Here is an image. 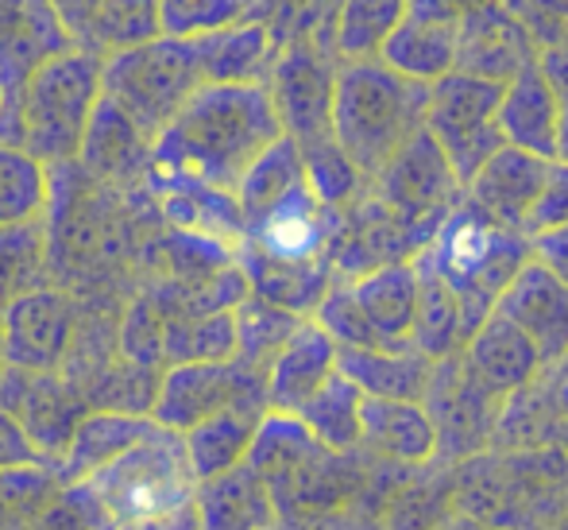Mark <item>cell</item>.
<instances>
[{
  "label": "cell",
  "mask_w": 568,
  "mask_h": 530,
  "mask_svg": "<svg viewBox=\"0 0 568 530\" xmlns=\"http://www.w3.org/2000/svg\"><path fill=\"white\" fill-rule=\"evenodd\" d=\"M414 260L453 287V294L460 299L464 329L471 337L495 310L503 287L530 260V240L491 224L460 198Z\"/></svg>",
  "instance_id": "cell-4"
},
{
  "label": "cell",
  "mask_w": 568,
  "mask_h": 530,
  "mask_svg": "<svg viewBox=\"0 0 568 530\" xmlns=\"http://www.w3.org/2000/svg\"><path fill=\"white\" fill-rule=\"evenodd\" d=\"M28 464H47L28 441V433L16 426L12 414L0 411V472L4 469H28Z\"/></svg>",
  "instance_id": "cell-46"
},
{
  "label": "cell",
  "mask_w": 568,
  "mask_h": 530,
  "mask_svg": "<svg viewBox=\"0 0 568 530\" xmlns=\"http://www.w3.org/2000/svg\"><path fill=\"white\" fill-rule=\"evenodd\" d=\"M74 51L105 62L159 36V0H51Z\"/></svg>",
  "instance_id": "cell-19"
},
{
  "label": "cell",
  "mask_w": 568,
  "mask_h": 530,
  "mask_svg": "<svg viewBox=\"0 0 568 530\" xmlns=\"http://www.w3.org/2000/svg\"><path fill=\"white\" fill-rule=\"evenodd\" d=\"M530 260L541 263L549 276H557L568 287V224L534 232L530 237Z\"/></svg>",
  "instance_id": "cell-44"
},
{
  "label": "cell",
  "mask_w": 568,
  "mask_h": 530,
  "mask_svg": "<svg viewBox=\"0 0 568 530\" xmlns=\"http://www.w3.org/2000/svg\"><path fill=\"white\" fill-rule=\"evenodd\" d=\"M422 407H426L429 422L437 430V453L453 457L484 446L495 411H499L491 399L479 396L468 383V376L460 372V357L437 360L426 396H422Z\"/></svg>",
  "instance_id": "cell-21"
},
{
  "label": "cell",
  "mask_w": 568,
  "mask_h": 530,
  "mask_svg": "<svg viewBox=\"0 0 568 530\" xmlns=\"http://www.w3.org/2000/svg\"><path fill=\"white\" fill-rule=\"evenodd\" d=\"M341 229V210L322 206L310 182L294 187L286 198L244 221L247 252L275 263H322ZM333 263V260H329Z\"/></svg>",
  "instance_id": "cell-13"
},
{
  "label": "cell",
  "mask_w": 568,
  "mask_h": 530,
  "mask_svg": "<svg viewBox=\"0 0 568 530\" xmlns=\"http://www.w3.org/2000/svg\"><path fill=\"white\" fill-rule=\"evenodd\" d=\"M260 368L244 360H221V364H174L155 388L148 419L171 433H186L190 426L225 411L267 414V388Z\"/></svg>",
  "instance_id": "cell-8"
},
{
  "label": "cell",
  "mask_w": 568,
  "mask_h": 530,
  "mask_svg": "<svg viewBox=\"0 0 568 530\" xmlns=\"http://www.w3.org/2000/svg\"><path fill=\"white\" fill-rule=\"evenodd\" d=\"M538 67L557 93V109H561V117H557V159L568 163V54L554 51V54H546Z\"/></svg>",
  "instance_id": "cell-45"
},
{
  "label": "cell",
  "mask_w": 568,
  "mask_h": 530,
  "mask_svg": "<svg viewBox=\"0 0 568 530\" xmlns=\"http://www.w3.org/2000/svg\"><path fill=\"white\" fill-rule=\"evenodd\" d=\"M0 411L12 414L47 464H59L78 422L90 414L82 391L59 372H20L0 364Z\"/></svg>",
  "instance_id": "cell-11"
},
{
  "label": "cell",
  "mask_w": 568,
  "mask_h": 530,
  "mask_svg": "<svg viewBox=\"0 0 568 530\" xmlns=\"http://www.w3.org/2000/svg\"><path fill=\"white\" fill-rule=\"evenodd\" d=\"M456 357H460V372L468 376L471 388L491 399L495 407L510 403L518 391H526L546 372L534 344L499 314H487L484 326L464 341Z\"/></svg>",
  "instance_id": "cell-17"
},
{
  "label": "cell",
  "mask_w": 568,
  "mask_h": 530,
  "mask_svg": "<svg viewBox=\"0 0 568 530\" xmlns=\"http://www.w3.org/2000/svg\"><path fill=\"white\" fill-rule=\"evenodd\" d=\"M74 51L67 28H62L59 12L51 0H0V143L16 140V101H20L23 86L31 82L39 67H47L59 54Z\"/></svg>",
  "instance_id": "cell-10"
},
{
  "label": "cell",
  "mask_w": 568,
  "mask_h": 530,
  "mask_svg": "<svg viewBox=\"0 0 568 530\" xmlns=\"http://www.w3.org/2000/svg\"><path fill=\"white\" fill-rule=\"evenodd\" d=\"M124 357L143 368H151L159 357H163V326L151 318L148 302H140L124 321Z\"/></svg>",
  "instance_id": "cell-43"
},
{
  "label": "cell",
  "mask_w": 568,
  "mask_h": 530,
  "mask_svg": "<svg viewBox=\"0 0 568 530\" xmlns=\"http://www.w3.org/2000/svg\"><path fill=\"white\" fill-rule=\"evenodd\" d=\"M359 446L379 453L383 461L426 464L437 457V430L422 403L364 399V411H359Z\"/></svg>",
  "instance_id": "cell-27"
},
{
  "label": "cell",
  "mask_w": 568,
  "mask_h": 530,
  "mask_svg": "<svg viewBox=\"0 0 568 530\" xmlns=\"http://www.w3.org/2000/svg\"><path fill=\"white\" fill-rule=\"evenodd\" d=\"M359 411H364V396H359L356 383H348L337 372L306 399V407L294 419L306 426V433L317 446L344 457L359 449Z\"/></svg>",
  "instance_id": "cell-32"
},
{
  "label": "cell",
  "mask_w": 568,
  "mask_h": 530,
  "mask_svg": "<svg viewBox=\"0 0 568 530\" xmlns=\"http://www.w3.org/2000/svg\"><path fill=\"white\" fill-rule=\"evenodd\" d=\"M534 54L526 31L510 20L507 12L491 4H479L460 12V31H456V67L460 74L484 78V82L507 86L515 74H523L526 67H534Z\"/></svg>",
  "instance_id": "cell-20"
},
{
  "label": "cell",
  "mask_w": 568,
  "mask_h": 530,
  "mask_svg": "<svg viewBox=\"0 0 568 530\" xmlns=\"http://www.w3.org/2000/svg\"><path fill=\"white\" fill-rule=\"evenodd\" d=\"M74 337L70 302L54 291H23L0 302V364L20 372H59Z\"/></svg>",
  "instance_id": "cell-14"
},
{
  "label": "cell",
  "mask_w": 568,
  "mask_h": 530,
  "mask_svg": "<svg viewBox=\"0 0 568 530\" xmlns=\"http://www.w3.org/2000/svg\"><path fill=\"white\" fill-rule=\"evenodd\" d=\"M456 31L460 12L453 0H406V16L383 43L379 62L406 82L434 86L456 67Z\"/></svg>",
  "instance_id": "cell-15"
},
{
  "label": "cell",
  "mask_w": 568,
  "mask_h": 530,
  "mask_svg": "<svg viewBox=\"0 0 568 530\" xmlns=\"http://www.w3.org/2000/svg\"><path fill=\"white\" fill-rule=\"evenodd\" d=\"M406 0H341L333 23V51L344 62L379 59L390 31L403 23Z\"/></svg>",
  "instance_id": "cell-34"
},
{
  "label": "cell",
  "mask_w": 568,
  "mask_h": 530,
  "mask_svg": "<svg viewBox=\"0 0 568 530\" xmlns=\"http://www.w3.org/2000/svg\"><path fill=\"white\" fill-rule=\"evenodd\" d=\"M557 224H568V163L561 159L546 167V182H541V194L530 210V221H526V237L557 229Z\"/></svg>",
  "instance_id": "cell-42"
},
{
  "label": "cell",
  "mask_w": 568,
  "mask_h": 530,
  "mask_svg": "<svg viewBox=\"0 0 568 530\" xmlns=\"http://www.w3.org/2000/svg\"><path fill=\"white\" fill-rule=\"evenodd\" d=\"M67 500L85 503L98 530H197V480L186 446L182 433L163 426L82 484L67 488Z\"/></svg>",
  "instance_id": "cell-2"
},
{
  "label": "cell",
  "mask_w": 568,
  "mask_h": 530,
  "mask_svg": "<svg viewBox=\"0 0 568 530\" xmlns=\"http://www.w3.org/2000/svg\"><path fill=\"white\" fill-rule=\"evenodd\" d=\"M190 43L197 51L205 86H260L263 67L271 59V31L260 20L232 23Z\"/></svg>",
  "instance_id": "cell-29"
},
{
  "label": "cell",
  "mask_w": 568,
  "mask_h": 530,
  "mask_svg": "<svg viewBox=\"0 0 568 530\" xmlns=\"http://www.w3.org/2000/svg\"><path fill=\"white\" fill-rule=\"evenodd\" d=\"M0 112H4V98H0Z\"/></svg>",
  "instance_id": "cell-48"
},
{
  "label": "cell",
  "mask_w": 568,
  "mask_h": 530,
  "mask_svg": "<svg viewBox=\"0 0 568 530\" xmlns=\"http://www.w3.org/2000/svg\"><path fill=\"white\" fill-rule=\"evenodd\" d=\"M549 163H554V159H549ZM549 163L503 143V148L495 151V156L487 159L476 174H471L468 187L460 190V198L476 213H484L491 224L526 237V221H530V210L541 194V182H546Z\"/></svg>",
  "instance_id": "cell-18"
},
{
  "label": "cell",
  "mask_w": 568,
  "mask_h": 530,
  "mask_svg": "<svg viewBox=\"0 0 568 530\" xmlns=\"http://www.w3.org/2000/svg\"><path fill=\"white\" fill-rule=\"evenodd\" d=\"M247 16V0H159V36L202 39Z\"/></svg>",
  "instance_id": "cell-40"
},
{
  "label": "cell",
  "mask_w": 568,
  "mask_h": 530,
  "mask_svg": "<svg viewBox=\"0 0 568 530\" xmlns=\"http://www.w3.org/2000/svg\"><path fill=\"white\" fill-rule=\"evenodd\" d=\"M499 98H503V86L460 74V70L445 74L442 82H434L426 93L422 128H426L437 148H442L445 163H449V171L456 174L460 190L468 187L471 174L503 148L499 124H495Z\"/></svg>",
  "instance_id": "cell-7"
},
{
  "label": "cell",
  "mask_w": 568,
  "mask_h": 530,
  "mask_svg": "<svg viewBox=\"0 0 568 530\" xmlns=\"http://www.w3.org/2000/svg\"><path fill=\"white\" fill-rule=\"evenodd\" d=\"M333 78L337 70L314 43H291L271 67V106L283 124V136L298 143V151L322 148L333 140Z\"/></svg>",
  "instance_id": "cell-12"
},
{
  "label": "cell",
  "mask_w": 568,
  "mask_h": 530,
  "mask_svg": "<svg viewBox=\"0 0 568 530\" xmlns=\"http://www.w3.org/2000/svg\"><path fill=\"white\" fill-rule=\"evenodd\" d=\"M337 341L306 318L291 333V341L271 357L263 388H267V411L271 414H298L306 399L322 388L329 376H337Z\"/></svg>",
  "instance_id": "cell-22"
},
{
  "label": "cell",
  "mask_w": 568,
  "mask_h": 530,
  "mask_svg": "<svg viewBox=\"0 0 568 530\" xmlns=\"http://www.w3.org/2000/svg\"><path fill=\"white\" fill-rule=\"evenodd\" d=\"M232 321H236V360H244V364L267 372L271 357L291 341V333L306 318H298V314H291V310L271 307V302L247 294V299L232 310Z\"/></svg>",
  "instance_id": "cell-39"
},
{
  "label": "cell",
  "mask_w": 568,
  "mask_h": 530,
  "mask_svg": "<svg viewBox=\"0 0 568 530\" xmlns=\"http://www.w3.org/2000/svg\"><path fill=\"white\" fill-rule=\"evenodd\" d=\"M348 294L372 329L375 349L410 344L414 314H418V271L410 260L383 263V268L348 279Z\"/></svg>",
  "instance_id": "cell-23"
},
{
  "label": "cell",
  "mask_w": 568,
  "mask_h": 530,
  "mask_svg": "<svg viewBox=\"0 0 568 530\" xmlns=\"http://www.w3.org/2000/svg\"><path fill=\"white\" fill-rule=\"evenodd\" d=\"M101 101V59L67 51L39 67L16 101V140L39 163L82 156L93 109Z\"/></svg>",
  "instance_id": "cell-5"
},
{
  "label": "cell",
  "mask_w": 568,
  "mask_h": 530,
  "mask_svg": "<svg viewBox=\"0 0 568 530\" xmlns=\"http://www.w3.org/2000/svg\"><path fill=\"white\" fill-rule=\"evenodd\" d=\"M557 117H561L557 93L549 86V78L541 74L538 62L503 86L495 124H499V136L507 148L538 156L546 163L557 159Z\"/></svg>",
  "instance_id": "cell-24"
},
{
  "label": "cell",
  "mask_w": 568,
  "mask_h": 530,
  "mask_svg": "<svg viewBox=\"0 0 568 530\" xmlns=\"http://www.w3.org/2000/svg\"><path fill=\"white\" fill-rule=\"evenodd\" d=\"M283 136L267 86H202L151 143L155 179H186L232 194L244 171Z\"/></svg>",
  "instance_id": "cell-1"
},
{
  "label": "cell",
  "mask_w": 568,
  "mask_h": 530,
  "mask_svg": "<svg viewBox=\"0 0 568 530\" xmlns=\"http://www.w3.org/2000/svg\"><path fill=\"white\" fill-rule=\"evenodd\" d=\"M202 86V67L190 39L155 36L101 62V98L113 101L148 143L163 136V128Z\"/></svg>",
  "instance_id": "cell-6"
},
{
  "label": "cell",
  "mask_w": 568,
  "mask_h": 530,
  "mask_svg": "<svg viewBox=\"0 0 568 530\" xmlns=\"http://www.w3.org/2000/svg\"><path fill=\"white\" fill-rule=\"evenodd\" d=\"M367 187H372V198L383 210L395 213L422 240V248L429 244V237L449 217L453 206L460 202V182H456L442 148L426 128L410 136Z\"/></svg>",
  "instance_id": "cell-9"
},
{
  "label": "cell",
  "mask_w": 568,
  "mask_h": 530,
  "mask_svg": "<svg viewBox=\"0 0 568 530\" xmlns=\"http://www.w3.org/2000/svg\"><path fill=\"white\" fill-rule=\"evenodd\" d=\"M418 271V314H414L410 344L426 360H449L464 349L468 329H464L460 299L453 294V287L445 279H437L429 268H422L418 260H410Z\"/></svg>",
  "instance_id": "cell-31"
},
{
  "label": "cell",
  "mask_w": 568,
  "mask_h": 530,
  "mask_svg": "<svg viewBox=\"0 0 568 530\" xmlns=\"http://www.w3.org/2000/svg\"><path fill=\"white\" fill-rule=\"evenodd\" d=\"M47 198H51L47 167L23 148L0 143V229L36 224V217L47 210Z\"/></svg>",
  "instance_id": "cell-37"
},
{
  "label": "cell",
  "mask_w": 568,
  "mask_h": 530,
  "mask_svg": "<svg viewBox=\"0 0 568 530\" xmlns=\"http://www.w3.org/2000/svg\"><path fill=\"white\" fill-rule=\"evenodd\" d=\"M197 530H275V503L247 464L197 484Z\"/></svg>",
  "instance_id": "cell-28"
},
{
  "label": "cell",
  "mask_w": 568,
  "mask_h": 530,
  "mask_svg": "<svg viewBox=\"0 0 568 530\" xmlns=\"http://www.w3.org/2000/svg\"><path fill=\"white\" fill-rule=\"evenodd\" d=\"M429 86L406 82L379 59L344 62L333 78V143L372 182L410 136L422 132Z\"/></svg>",
  "instance_id": "cell-3"
},
{
  "label": "cell",
  "mask_w": 568,
  "mask_h": 530,
  "mask_svg": "<svg viewBox=\"0 0 568 530\" xmlns=\"http://www.w3.org/2000/svg\"><path fill=\"white\" fill-rule=\"evenodd\" d=\"M67 488L59 484L51 464L0 472V530H39L54 516Z\"/></svg>",
  "instance_id": "cell-35"
},
{
  "label": "cell",
  "mask_w": 568,
  "mask_h": 530,
  "mask_svg": "<svg viewBox=\"0 0 568 530\" xmlns=\"http://www.w3.org/2000/svg\"><path fill=\"white\" fill-rule=\"evenodd\" d=\"M337 372L356 383L364 399H395V403H422L434 376V360L422 357L414 344L406 349H341Z\"/></svg>",
  "instance_id": "cell-26"
},
{
  "label": "cell",
  "mask_w": 568,
  "mask_h": 530,
  "mask_svg": "<svg viewBox=\"0 0 568 530\" xmlns=\"http://www.w3.org/2000/svg\"><path fill=\"white\" fill-rule=\"evenodd\" d=\"M143 151H148V140L128 124V117L113 101L101 98L82 143V159L90 163V171L109 174V179H124V174H132L140 167Z\"/></svg>",
  "instance_id": "cell-36"
},
{
  "label": "cell",
  "mask_w": 568,
  "mask_h": 530,
  "mask_svg": "<svg viewBox=\"0 0 568 530\" xmlns=\"http://www.w3.org/2000/svg\"><path fill=\"white\" fill-rule=\"evenodd\" d=\"M260 422H263V414H255V411H225V414H213V419L190 426V430L182 433V446H186V461L197 484L240 469V464L247 461V449H252Z\"/></svg>",
  "instance_id": "cell-30"
},
{
  "label": "cell",
  "mask_w": 568,
  "mask_h": 530,
  "mask_svg": "<svg viewBox=\"0 0 568 530\" xmlns=\"http://www.w3.org/2000/svg\"><path fill=\"white\" fill-rule=\"evenodd\" d=\"M163 357L174 364H221L236 357V321L232 310L186 314L163 326Z\"/></svg>",
  "instance_id": "cell-38"
},
{
  "label": "cell",
  "mask_w": 568,
  "mask_h": 530,
  "mask_svg": "<svg viewBox=\"0 0 568 530\" xmlns=\"http://www.w3.org/2000/svg\"><path fill=\"white\" fill-rule=\"evenodd\" d=\"M159 426L148 414H124V411H90L78 422L74 438H70L62 461L54 464V477L62 488L82 484L85 477H93L98 469H105L109 461H116L120 453L135 449L140 441H148Z\"/></svg>",
  "instance_id": "cell-25"
},
{
  "label": "cell",
  "mask_w": 568,
  "mask_h": 530,
  "mask_svg": "<svg viewBox=\"0 0 568 530\" xmlns=\"http://www.w3.org/2000/svg\"><path fill=\"white\" fill-rule=\"evenodd\" d=\"M534 344L541 368H557L568 360V287L549 276L541 263L526 260L518 276L503 287L495 310Z\"/></svg>",
  "instance_id": "cell-16"
},
{
  "label": "cell",
  "mask_w": 568,
  "mask_h": 530,
  "mask_svg": "<svg viewBox=\"0 0 568 530\" xmlns=\"http://www.w3.org/2000/svg\"><path fill=\"white\" fill-rule=\"evenodd\" d=\"M255 4V0H247V8H252ZM267 4H278V0H267Z\"/></svg>",
  "instance_id": "cell-47"
},
{
  "label": "cell",
  "mask_w": 568,
  "mask_h": 530,
  "mask_svg": "<svg viewBox=\"0 0 568 530\" xmlns=\"http://www.w3.org/2000/svg\"><path fill=\"white\" fill-rule=\"evenodd\" d=\"M306 182V167H302V151L294 140L278 136L260 159L244 171V179L236 182L232 198H236L240 221H252L255 213H263L267 206H275L278 198H286L294 187Z\"/></svg>",
  "instance_id": "cell-33"
},
{
  "label": "cell",
  "mask_w": 568,
  "mask_h": 530,
  "mask_svg": "<svg viewBox=\"0 0 568 530\" xmlns=\"http://www.w3.org/2000/svg\"><path fill=\"white\" fill-rule=\"evenodd\" d=\"M39 268V232L36 224L0 229V299H16L31 287V271Z\"/></svg>",
  "instance_id": "cell-41"
}]
</instances>
